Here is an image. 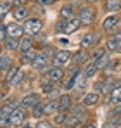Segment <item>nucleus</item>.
Wrapping results in <instances>:
<instances>
[{
    "label": "nucleus",
    "mask_w": 121,
    "mask_h": 128,
    "mask_svg": "<svg viewBox=\"0 0 121 128\" xmlns=\"http://www.w3.org/2000/svg\"><path fill=\"white\" fill-rule=\"evenodd\" d=\"M81 24H83V22L80 21V18H71V19H66L64 22H59L57 31L71 35V33H74V31H78V30H80Z\"/></svg>",
    "instance_id": "1"
},
{
    "label": "nucleus",
    "mask_w": 121,
    "mask_h": 128,
    "mask_svg": "<svg viewBox=\"0 0 121 128\" xmlns=\"http://www.w3.org/2000/svg\"><path fill=\"white\" fill-rule=\"evenodd\" d=\"M42 30V19L38 18H30V19H26L24 22V33H28V35H36V33H40Z\"/></svg>",
    "instance_id": "2"
},
{
    "label": "nucleus",
    "mask_w": 121,
    "mask_h": 128,
    "mask_svg": "<svg viewBox=\"0 0 121 128\" xmlns=\"http://www.w3.org/2000/svg\"><path fill=\"white\" fill-rule=\"evenodd\" d=\"M78 18L83 24H92L95 21V10L92 7H81L78 10Z\"/></svg>",
    "instance_id": "3"
},
{
    "label": "nucleus",
    "mask_w": 121,
    "mask_h": 128,
    "mask_svg": "<svg viewBox=\"0 0 121 128\" xmlns=\"http://www.w3.org/2000/svg\"><path fill=\"white\" fill-rule=\"evenodd\" d=\"M121 21V18H120V14L118 12H114L112 16H109L106 21H104V24H102V28H104V31L106 33H112L116 28H118V24H120Z\"/></svg>",
    "instance_id": "4"
},
{
    "label": "nucleus",
    "mask_w": 121,
    "mask_h": 128,
    "mask_svg": "<svg viewBox=\"0 0 121 128\" xmlns=\"http://www.w3.org/2000/svg\"><path fill=\"white\" fill-rule=\"evenodd\" d=\"M24 120H26V109L16 107L10 114V126H21Z\"/></svg>",
    "instance_id": "5"
},
{
    "label": "nucleus",
    "mask_w": 121,
    "mask_h": 128,
    "mask_svg": "<svg viewBox=\"0 0 121 128\" xmlns=\"http://www.w3.org/2000/svg\"><path fill=\"white\" fill-rule=\"evenodd\" d=\"M36 102H40V95L38 94H28L21 99V107L22 109H31Z\"/></svg>",
    "instance_id": "6"
},
{
    "label": "nucleus",
    "mask_w": 121,
    "mask_h": 128,
    "mask_svg": "<svg viewBox=\"0 0 121 128\" xmlns=\"http://www.w3.org/2000/svg\"><path fill=\"white\" fill-rule=\"evenodd\" d=\"M22 35H24V26L16 24V22H12V24L7 26V36H10V38H19L21 40Z\"/></svg>",
    "instance_id": "7"
},
{
    "label": "nucleus",
    "mask_w": 121,
    "mask_h": 128,
    "mask_svg": "<svg viewBox=\"0 0 121 128\" xmlns=\"http://www.w3.org/2000/svg\"><path fill=\"white\" fill-rule=\"evenodd\" d=\"M71 61V52L68 50H59L56 56H54V66H66V64Z\"/></svg>",
    "instance_id": "8"
},
{
    "label": "nucleus",
    "mask_w": 121,
    "mask_h": 128,
    "mask_svg": "<svg viewBox=\"0 0 121 128\" xmlns=\"http://www.w3.org/2000/svg\"><path fill=\"white\" fill-rule=\"evenodd\" d=\"M99 100H100V94L99 92H90V94H85L83 106L92 107V106H95V104H99Z\"/></svg>",
    "instance_id": "9"
},
{
    "label": "nucleus",
    "mask_w": 121,
    "mask_h": 128,
    "mask_svg": "<svg viewBox=\"0 0 121 128\" xmlns=\"http://www.w3.org/2000/svg\"><path fill=\"white\" fill-rule=\"evenodd\" d=\"M62 78H64V71H62L60 66H56L54 69L48 71V80H50V82L57 83V82H62Z\"/></svg>",
    "instance_id": "10"
},
{
    "label": "nucleus",
    "mask_w": 121,
    "mask_h": 128,
    "mask_svg": "<svg viewBox=\"0 0 121 128\" xmlns=\"http://www.w3.org/2000/svg\"><path fill=\"white\" fill-rule=\"evenodd\" d=\"M59 16L62 18V19H71V18H74V5H73V4H66V5H62Z\"/></svg>",
    "instance_id": "11"
},
{
    "label": "nucleus",
    "mask_w": 121,
    "mask_h": 128,
    "mask_svg": "<svg viewBox=\"0 0 121 128\" xmlns=\"http://www.w3.org/2000/svg\"><path fill=\"white\" fill-rule=\"evenodd\" d=\"M71 107H73V99H71V95H68V94L60 95V99H59V109L60 111H69Z\"/></svg>",
    "instance_id": "12"
},
{
    "label": "nucleus",
    "mask_w": 121,
    "mask_h": 128,
    "mask_svg": "<svg viewBox=\"0 0 121 128\" xmlns=\"http://www.w3.org/2000/svg\"><path fill=\"white\" fill-rule=\"evenodd\" d=\"M12 16H14L16 21H22V19L28 18V9H26L24 5H18V7L12 10Z\"/></svg>",
    "instance_id": "13"
},
{
    "label": "nucleus",
    "mask_w": 121,
    "mask_h": 128,
    "mask_svg": "<svg viewBox=\"0 0 121 128\" xmlns=\"http://www.w3.org/2000/svg\"><path fill=\"white\" fill-rule=\"evenodd\" d=\"M104 7L107 12H118L121 10V0H106Z\"/></svg>",
    "instance_id": "14"
},
{
    "label": "nucleus",
    "mask_w": 121,
    "mask_h": 128,
    "mask_svg": "<svg viewBox=\"0 0 121 128\" xmlns=\"http://www.w3.org/2000/svg\"><path fill=\"white\" fill-rule=\"evenodd\" d=\"M31 47H33V38H31V35L26 36V38H21V42H19V52L21 54L31 50Z\"/></svg>",
    "instance_id": "15"
},
{
    "label": "nucleus",
    "mask_w": 121,
    "mask_h": 128,
    "mask_svg": "<svg viewBox=\"0 0 121 128\" xmlns=\"http://www.w3.org/2000/svg\"><path fill=\"white\" fill-rule=\"evenodd\" d=\"M5 48L7 50H10V52H16V50H19V38H10V36H7L5 38Z\"/></svg>",
    "instance_id": "16"
},
{
    "label": "nucleus",
    "mask_w": 121,
    "mask_h": 128,
    "mask_svg": "<svg viewBox=\"0 0 121 128\" xmlns=\"http://www.w3.org/2000/svg\"><path fill=\"white\" fill-rule=\"evenodd\" d=\"M109 100H111L112 104L121 102V86H116V88H112V90L109 92Z\"/></svg>",
    "instance_id": "17"
},
{
    "label": "nucleus",
    "mask_w": 121,
    "mask_h": 128,
    "mask_svg": "<svg viewBox=\"0 0 121 128\" xmlns=\"http://www.w3.org/2000/svg\"><path fill=\"white\" fill-rule=\"evenodd\" d=\"M118 47H120V40L116 36H111L107 40V45H106V50L107 52H118Z\"/></svg>",
    "instance_id": "18"
},
{
    "label": "nucleus",
    "mask_w": 121,
    "mask_h": 128,
    "mask_svg": "<svg viewBox=\"0 0 121 128\" xmlns=\"http://www.w3.org/2000/svg\"><path fill=\"white\" fill-rule=\"evenodd\" d=\"M97 71H99V68H97V64H88L86 68H85V71H83V76L85 78H94L95 74H97Z\"/></svg>",
    "instance_id": "19"
},
{
    "label": "nucleus",
    "mask_w": 121,
    "mask_h": 128,
    "mask_svg": "<svg viewBox=\"0 0 121 128\" xmlns=\"http://www.w3.org/2000/svg\"><path fill=\"white\" fill-rule=\"evenodd\" d=\"M59 111V102L57 100H50L45 104V114H56Z\"/></svg>",
    "instance_id": "20"
},
{
    "label": "nucleus",
    "mask_w": 121,
    "mask_h": 128,
    "mask_svg": "<svg viewBox=\"0 0 121 128\" xmlns=\"http://www.w3.org/2000/svg\"><path fill=\"white\" fill-rule=\"evenodd\" d=\"M47 66V57L45 56H36L35 61H33V68L35 69H43Z\"/></svg>",
    "instance_id": "21"
},
{
    "label": "nucleus",
    "mask_w": 121,
    "mask_h": 128,
    "mask_svg": "<svg viewBox=\"0 0 121 128\" xmlns=\"http://www.w3.org/2000/svg\"><path fill=\"white\" fill-rule=\"evenodd\" d=\"M95 64H97V68H99V69H104L106 66H109V64H111V57H109L107 54H104L102 57H99V59L95 61Z\"/></svg>",
    "instance_id": "22"
},
{
    "label": "nucleus",
    "mask_w": 121,
    "mask_h": 128,
    "mask_svg": "<svg viewBox=\"0 0 121 128\" xmlns=\"http://www.w3.org/2000/svg\"><path fill=\"white\" fill-rule=\"evenodd\" d=\"M31 109H33V116H35V118H42V116L45 114V106H43L42 102H36Z\"/></svg>",
    "instance_id": "23"
},
{
    "label": "nucleus",
    "mask_w": 121,
    "mask_h": 128,
    "mask_svg": "<svg viewBox=\"0 0 121 128\" xmlns=\"http://www.w3.org/2000/svg\"><path fill=\"white\" fill-rule=\"evenodd\" d=\"M66 120H68V116H66V111H57L56 114H54V121L57 123V125H64L66 123Z\"/></svg>",
    "instance_id": "24"
},
{
    "label": "nucleus",
    "mask_w": 121,
    "mask_h": 128,
    "mask_svg": "<svg viewBox=\"0 0 121 128\" xmlns=\"http://www.w3.org/2000/svg\"><path fill=\"white\" fill-rule=\"evenodd\" d=\"M95 42H97V40L94 38V35H92V33H88L86 36H83V40H81V47L88 48V47H92V45H94Z\"/></svg>",
    "instance_id": "25"
},
{
    "label": "nucleus",
    "mask_w": 121,
    "mask_h": 128,
    "mask_svg": "<svg viewBox=\"0 0 121 128\" xmlns=\"http://www.w3.org/2000/svg\"><path fill=\"white\" fill-rule=\"evenodd\" d=\"M9 66H10V59H9L7 56H2V54H0V73L7 71Z\"/></svg>",
    "instance_id": "26"
},
{
    "label": "nucleus",
    "mask_w": 121,
    "mask_h": 128,
    "mask_svg": "<svg viewBox=\"0 0 121 128\" xmlns=\"http://www.w3.org/2000/svg\"><path fill=\"white\" fill-rule=\"evenodd\" d=\"M10 9H12V4H10V2H2V4H0V19H2L4 16H7Z\"/></svg>",
    "instance_id": "27"
},
{
    "label": "nucleus",
    "mask_w": 121,
    "mask_h": 128,
    "mask_svg": "<svg viewBox=\"0 0 121 128\" xmlns=\"http://www.w3.org/2000/svg\"><path fill=\"white\" fill-rule=\"evenodd\" d=\"M35 57H36V52H35V50H28V52L22 54V62H26V64L31 62V64H33Z\"/></svg>",
    "instance_id": "28"
},
{
    "label": "nucleus",
    "mask_w": 121,
    "mask_h": 128,
    "mask_svg": "<svg viewBox=\"0 0 121 128\" xmlns=\"http://www.w3.org/2000/svg\"><path fill=\"white\" fill-rule=\"evenodd\" d=\"M78 76H80V71H76V73H74V74L69 78V82L64 85V88H66V90H71V88H74V86H76V82H78V80H76Z\"/></svg>",
    "instance_id": "29"
},
{
    "label": "nucleus",
    "mask_w": 121,
    "mask_h": 128,
    "mask_svg": "<svg viewBox=\"0 0 121 128\" xmlns=\"http://www.w3.org/2000/svg\"><path fill=\"white\" fill-rule=\"evenodd\" d=\"M73 59H74V62L83 64V62H86V59H88V54H85V52H76V54L73 56Z\"/></svg>",
    "instance_id": "30"
},
{
    "label": "nucleus",
    "mask_w": 121,
    "mask_h": 128,
    "mask_svg": "<svg viewBox=\"0 0 121 128\" xmlns=\"http://www.w3.org/2000/svg\"><path fill=\"white\" fill-rule=\"evenodd\" d=\"M18 73H19V68H18V66L10 68V71L7 73V78H5V82H7V83H12V80L16 78V74H18Z\"/></svg>",
    "instance_id": "31"
},
{
    "label": "nucleus",
    "mask_w": 121,
    "mask_h": 128,
    "mask_svg": "<svg viewBox=\"0 0 121 128\" xmlns=\"http://www.w3.org/2000/svg\"><path fill=\"white\" fill-rule=\"evenodd\" d=\"M14 109H16V104H5V106L2 107V114H5V116H10Z\"/></svg>",
    "instance_id": "32"
},
{
    "label": "nucleus",
    "mask_w": 121,
    "mask_h": 128,
    "mask_svg": "<svg viewBox=\"0 0 121 128\" xmlns=\"http://www.w3.org/2000/svg\"><path fill=\"white\" fill-rule=\"evenodd\" d=\"M22 78H24V73L19 69V73L16 74V78L12 80V85H21V82H22Z\"/></svg>",
    "instance_id": "33"
},
{
    "label": "nucleus",
    "mask_w": 121,
    "mask_h": 128,
    "mask_svg": "<svg viewBox=\"0 0 121 128\" xmlns=\"http://www.w3.org/2000/svg\"><path fill=\"white\" fill-rule=\"evenodd\" d=\"M5 36H7V30H4L0 26V42H5Z\"/></svg>",
    "instance_id": "34"
},
{
    "label": "nucleus",
    "mask_w": 121,
    "mask_h": 128,
    "mask_svg": "<svg viewBox=\"0 0 121 128\" xmlns=\"http://www.w3.org/2000/svg\"><path fill=\"white\" fill-rule=\"evenodd\" d=\"M106 52H107V50H104V48H99V50H97V52L94 54V57H95V59H99V57H102V56H104Z\"/></svg>",
    "instance_id": "35"
},
{
    "label": "nucleus",
    "mask_w": 121,
    "mask_h": 128,
    "mask_svg": "<svg viewBox=\"0 0 121 128\" xmlns=\"http://www.w3.org/2000/svg\"><path fill=\"white\" fill-rule=\"evenodd\" d=\"M40 5H50V4H54V0H36Z\"/></svg>",
    "instance_id": "36"
},
{
    "label": "nucleus",
    "mask_w": 121,
    "mask_h": 128,
    "mask_svg": "<svg viewBox=\"0 0 121 128\" xmlns=\"http://www.w3.org/2000/svg\"><path fill=\"white\" fill-rule=\"evenodd\" d=\"M48 126H50V123H47V121H40L36 125V128H48Z\"/></svg>",
    "instance_id": "37"
},
{
    "label": "nucleus",
    "mask_w": 121,
    "mask_h": 128,
    "mask_svg": "<svg viewBox=\"0 0 121 128\" xmlns=\"http://www.w3.org/2000/svg\"><path fill=\"white\" fill-rule=\"evenodd\" d=\"M114 112H118V114H121V102H118V107L114 109Z\"/></svg>",
    "instance_id": "38"
},
{
    "label": "nucleus",
    "mask_w": 121,
    "mask_h": 128,
    "mask_svg": "<svg viewBox=\"0 0 121 128\" xmlns=\"http://www.w3.org/2000/svg\"><path fill=\"white\" fill-rule=\"evenodd\" d=\"M114 36H116V38H118V40H120V42H121V30H120V31H118V33H116V35H114Z\"/></svg>",
    "instance_id": "39"
},
{
    "label": "nucleus",
    "mask_w": 121,
    "mask_h": 128,
    "mask_svg": "<svg viewBox=\"0 0 121 128\" xmlns=\"http://www.w3.org/2000/svg\"><path fill=\"white\" fill-rule=\"evenodd\" d=\"M86 2H90V4H95V2H99V0H86Z\"/></svg>",
    "instance_id": "40"
},
{
    "label": "nucleus",
    "mask_w": 121,
    "mask_h": 128,
    "mask_svg": "<svg viewBox=\"0 0 121 128\" xmlns=\"http://www.w3.org/2000/svg\"><path fill=\"white\" fill-rule=\"evenodd\" d=\"M118 52L121 54V42H120V47H118Z\"/></svg>",
    "instance_id": "41"
},
{
    "label": "nucleus",
    "mask_w": 121,
    "mask_h": 128,
    "mask_svg": "<svg viewBox=\"0 0 121 128\" xmlns=\"http://www.w3.org/2000/svg\"><path fill=\"white\" fill-rule=\"evenodd\" d=\"M0 116H2V112H0Z\"/></svg>",
    "instance_id": "42"
}]
</instances>
